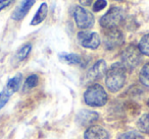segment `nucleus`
Returning a JSON list of instances; mask_svg holds the SVG:
<instances>
[{
	"label": "nucleus",
	"mask_w": 149,
	"mask_h": 139,
	"mask_svg": "<svg viewBox=\"0 0 149 139\" xmlns=\"http://www.w3.org/2000/svg\"><path fill=\"white\" fill-rule=\"evenodd\" d=\"M106 89L111 94H118L127 82V68L122 62H114L107 69L105 74Z\"/></svg>",
	"instance_id": "1"
},
{
	"label": "nucleus",
	"mask_w": 149,
	"mask_h": 139,
	"mask_svg": "<svg viewBox=\"0 0 149 139\" xmlns=\"http://www.w3.org/2000/svg\"><path fill=\"white\" fill-rule=\"evenodd\" d=\"M83 100L90 108H101L107 105L109 100L107 90L100 83H91L83 94Z\"/></svg>",
	"instance_id": "2"
},
{
	"label": "nucleus",
	"mask_w": 149,
	"mask_h": 139,
	"mask_svg": "<svg viewBox=\"0 0 149 139\" xmlns=\"http://www.w3.org/2000/svg\"><path fill=\"white\" fill-rule=\"evenodd\" d=\"M126 13L122 7L112 6L108 9V11L104 15H102L99 19V25L104 30L114 29L118 28L125 21Z\"/></svg>",
	"instance_id": "3"
},
{
	"label": "nucleus",
	"mask_w": 149,
	"mask_h": 139,
	"mask_svg": "<svg viewBox=\"0 0 149 139\" xmlns=\"http://www.w3.org/2000/svg\"><path fill=\"white\" fill-rule=\"evenodd\" d=\"M122 63L127 68V70H134L141 64L143 60V55L139 51L138 46L135 44L128 45L122 53Z\"/></svg>",
	"instance_id": "4"
},
{
	"label": "nucleus",
	"mask_w": 149,
	"mask_h": 139,
	"mask_svg": "<svg viewBox=\"0 0 149 139\" xmlns=\"http://www.w3.org/2000/svg\"><path fill=\"white\" fill-rule=\"evenodd\" d=\"M74 19L76 25L82 31H88V30L92 29L95 23L93 13L81 5H77L74 7Z\"/></svg>",
	"instance_id": "5"
},
{
	"label": "nucleus",
	"mask_w": 149,
	"mask_h": 139,
	"mask_svg": "<svg viewBox=\"0 0 149 139\" xmlns=\"http://www.w3.org/2000/svg\"><path fill=\"white\" fill-rule=\"evenodd\" d=\"M125 42L124 34L118 28L107 29L103 32V45L106 50H114L120 47Z\"/></svg>",
	"instance_id": "6"
},
{
	"label": "nucleus",
	"mask_w": 149,
	"mask_h": 139,
	"mask_svg": "<svg viewBox=\"0 0 149 139\" xmlns=\"http://www.w3.org/2000/svg\"><path fill=\"white\" fill-rule=\"evenodd\" d=\"M77 40L80 46L85 49L97 50L101 45V38L96 32L80 31L77 35Z\"/></svg>",
	"instance_id": "7"
},
{
	"label": "nucleus",
	"mask_w": 149,
	"mask_h": 139,
	"mask_svg": "<svg viewBox=\"0 0 149 139\" xmlns=\"http://www.w3.org/2000/svg\"><path fill=\"white\" fill-rule=\"evenodd\" d=\"M107 71V64L104 59H99L91 66L89 70L87 71L86 74V78H87L88 82L91 83H95V81L100 80L103 78Z\"/></svg>",
	"instance_id": "8"
},
{
	"label": "nucleus",
	"mask_w": 149,
	"mask_h": 139,
	"mask_svg": "<svg viewBox=\"0 0 149 139\" xmlns=\"http://www.w3.org/2000/svg\"><path fill=\"white\" fill-rule=\"evenodd\" d=\"M100 119V114L96 111L87 110V109H83V110L79 111L76 115V122L79 126L84 127V128H88L91 125H94L97 123V121Z\"/></svg>",
	"instance_id": "9"
},
{
	"label": "nucleus",
	"mask_w": 149,
	"mask_h": 139,
	"mask_svg": "<svg viewBox=\"0 0 149 139\" xmlns=\"http://www.w3.org/2000/svg\"><path fill=\"white\" fill-rule=\"evenodd\" d=\"M111 133L101 124H94L85 129L83 139H110Z\"/></svg>",
	"instance_id": "10"
},
{
	"label": "nucleus",
	"mask_w": 149,
	"mask_h": 139,
	"mask_svg": "<svg viewBox=\"0 0 149 139\" xmlns=\"http://www.w3.org/2000/svg\"><path fill=\"white\" fill-rule=\"evenodd\" d=\"M36 0H22L19 4L15 8V10L11 13V19L15 21H19L24 19V17L28 14L30 9L35 4Z\"/></svg>",
	"instance_id": "11"
},
{
	"label": "nucleus",
	"mask_w": 149,
	"mask_h": 139,
	"mask_svg": "<svg viewBox=\"0 0 149 139\" xmlns=\"http://www.w3.org/2000/svg\"><path fill=\"white\" fill-rule=\"evenodd\" d=\"M22 84H23V74L17 73L7 81L3 92L8 96H11L15 92H19V88L22 87Z\"/></svg>",
	"instance_id": "12"
},
{
	"label": "nucleus",
	"mask_w": 149,
	"mask_h": 139,
	"mask_svg": "<svg viewBox=\"0 0 149 139\" xmlns=\"http://www.w3.org/2000/svg\"><path fill=\"white\" fill-rule=\"evenodd\" d=\"M58 58L61 62L68 64V65L72 66H84L83 58L76 53H59L58 54Z\"/></svg>",
	"instance_id": "13"
},
{
	"label": "nucleus",
	"mask_w": 149,
	"mask_h": 139,
	"mask_svg": "<svg viewBox=\"0 0 149 139\" xmlns=\"http://www.w3.org/2000/svg\"><path fill=\"white\" fill-rule=\"evenodd\" d=\"M136 128L143 135L149 136V112L143 113L137 118Z\"/></svg>",
	"instance_id": "14"
},
{
	"label": "nucleus",
	"mask_w": 149,
	"mask_h": 139,
	"mask_svg": "<svg viewBox=\"0 0 149 139\" xmlns=\"http://www.w3.org/2000/svg\"><path fill=\"white\" fill-rule=\"evenodd\" d=\"M47 14H48V5H47V3H46V2L41 3V5H40L39 8H38L37 12L35 13L34 17L32 19L30 25H33V27H36V25L42 23L44 21H45Z\"/></svg>",
	"instance_id": "15"
},
{
	"label": "nucleus",
	"mask_w": 149,
	"mask_h": 139,
	"mask_svg": "<svg viewBox=\"0 0 149 139\" xmlns=\"http://www.w3.org/2000/svg\"><path fill=\"white\" fill-rule=\"evenodd\" d=\"M139 82L144 87L149 88V61L146 62L139 71Z\"/></svg>",
	"instance_id": "16"
},
{
	"label": "nucleus",
	"mask_w": 149,
	"mask_h": 139,
	"mask_svg": "<svg viewBox=\"0 0 149 139\" xmlns=\"http://www.w3.org/2000/svg\"><path fill=\"white\" fill-rule=\"evenodd\" d=\"M40 81V78L38 74H31L29 75L27 78H26L25 82H24V85H23V92H29V90L33 89L35 88L36 86L39 84Z\"/></svg>",
	"instance_id": "17"
},
{
	"label": "nucleus",
	"mask_w": 149,
	"mask_h": 139,
	"mask_svg": "<svg viewBox=\"0 0 149 139\" xmlns=\"http://www.w3.org/2000/svg\"><path fill=\"white\" fill-rule=\"evenodd\" d=\"M32 48H33V46H32L31 43H27L22 46L17 51V53H15V59H17V61L22 62L27 59V58L29 57L30 53H31Z\"/></svg>",
	"instance_id": "18"
},
{
	"label": "nucleus",
	"mask_w": 149,
	"mask_h": 139,
	"mask_svg": "<svg viewBox=\"0 0 149 139\" xmlns=\"http://www.w3.org/2000/svg\"><path fill=\"white\" fill-rule=\"evenodd\" d=\"M137 46H138L139 51L141 52L142 55L149 57V33L145 34L141 37Z\"/></svg>",
	"instance_id": "19"
},
{
	"label": "nucleus",
	"mask_w": 149,
	"mask_h": 139,
	"mask_svg": "<svg viewBox=\"0 0 149 139\" xmlns=\"http://www.w3.org/2000/svg\"><path fill=\"white\" fill-rule=\"evenodd\" d=\"M116 139H145V136L138 130H129L120 133Z\"/></svg>",
	"instance_id": "20"
},
{
	"label": "nucleus",
	"mask_w": 149,
	"mask_h": 139,
	"mask_svg": "<svg viewBox=\"0 0 149 139\" xmlns=\"http://www.w3.org/2000/svg\"><path fill=\"white\" fill-rule=\"evenodd\" d=\"M107 5L106 0H96L93 4V11L94 12H98V11H101L102 9H104Z\"/></svg>",
	"instance_id": "21"
},
{
	"label": "nucleus",
	"mask_w": 149,
	"mask_h": 139,
	"mask_svg": "<svg viewBox=\"0 0 149 139\" xmlns=\"http://www.w3.org/2000/svg\"><path fill=\"white\" fill-rule=\"evenodd\" d=\"M9 98H10V96H7V94H5L3 90L0 92V110H1V109H2L3 107H4L5 105L7 104V103H8Z\"/></svg>",
	"instance_id": "22"
},
{
	"label": "nucleus",
	"mask_w": 149,
	"mask_h": 139,
	"mask_svg": "<svg viewBox=\"0 0 149 139\" xmlns=\"http://www.w3.org/2000/svg\"><path fill=\"white\" fill-rule=\"evenodd\" d=\"M15 0H0V11L7 8L10 4H13Z\"/></svg>",
	"instance_id": "23"
},
{
	"label": "nucleus",
	"mask_w": 149,
	"mask_h": 139,
	"mask_svg": "<svg viewBox=\"0 0 149 139\" xmlns=\"http://www.w3.org/2000/svg\"><path fill=\"white\" fill-rule=\"evenodd\" d=\"M80 3H81V6L83 7H87L92 5V2H93V0H79Z\"/></svg>",
	"instance_id": "24"
},
{
	"label": "nucleus",
	"mask_w": 149,
	"mask_h": 139,
	"mask_svg": "<svg viewBox=\"0 0 149 139\" xmlns=\"http://www.w3.org/2000/svg\"><path fill=\"white\" fill-rule=\"evenodd\" d=\"M146 105H147V108L149 109V96L147 98V100H146Z\"/></svg>",
	"instance_id": "25"
},
{
	"label": "nucleus",
	"mask_w": 149,
	"mask_h": 139,
	"mask_svg": "<svg viewBox=\"0 0 149 139\" xmlns=\"http://www.w3.org/2000/svg\"><path fill=\"white\" fill-rule=\"evenodd\" d=\"M112 1H116V2H122V1H124V0H112Z\"/></svg>",
	"instance_id": "26"
}]
</instances>
